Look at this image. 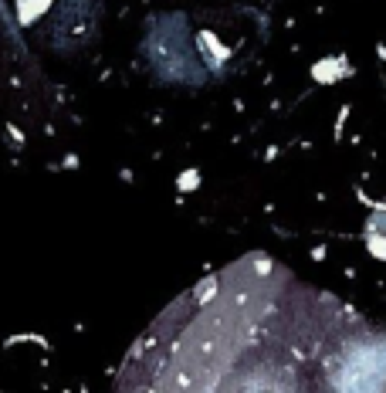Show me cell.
Listing matches in <instances>:
<instances>
[{
    "label": "cell",
    "instance_id": "6da1fadb",
    "mask_svg": "<svg viewBox=\"0 0 386 393\" xmlns=\"http://www.w3.org/2000/svg\"><path fill=\"white\" fill-rule=\"evenodd\" d=\"M343 75H349L346 58H322V61L312 65V79L322 81V85H332V81H339Z\"/></svg>",
    "mask_w": 386,
    "mask_h": 393
},
{
    "label": "cell",
    "instance_id": "7a4b0ae2",
    "mask_svg": "<svg viewBox=\"0 0 386 393\" xmlns=\"http://www.w3.org/2000/svg\"><path fill=\"white\" fill-rule=\"evenodd\" d=\"M48 7H51V0H21L17 17H21V24H31V21H38Z\"/></svg>",
    "mask_w": 386,
    "mask_h": 393
},
{
    "label": "cell",
    "instance_id": "3957f363",
    "mask_svg": "<svg viewBox=\"0 0 386 393\" xmlns=\"http://www.w3.org/2000/svg\"><path fill=\"white\" fill-rule=\"evenodd\" d=\"M366 248L373 258L386 261V234H376V231H366Z\"/></svg>",
    "mask_w": 386,
    "mask_h": 393
},
{
    "label": "cell",
    "instance_id": "277c9868",
    "mask_svg": "<svg viewBox=\"0 0 386 393\" xmlns=\"http://www.w3.org/2000/svg\"><path fill=\"white\" fill-rule=\"evenodd\" d=\"M176 183H180V190H196V187H200V173H196V170H187Z\"/></svg>",
    "mask_w": 386,
    "mask_h": 393
},
{
    "label": "cell",
    "instance_id": "5b68a950",
    "mask_svg": "<svg viewBox=\"0 0 386 393\" xmlns=\"http://www.w3.org/2000/svg\"><path fill=\"white\" fill-rule=\"evenodd\" d=\"M203 44H207V48H210V51H214V54H217V58H227V54H231V51H227V48H224V44H221V41L214 38V34H203Z\"/></svg>",
    "mask_w": 386,
    "mask_h": 393
}]
</instances>
